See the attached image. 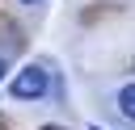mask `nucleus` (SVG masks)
<instances>
[{
  "label": "nucleus",
  "instance_id": "nucleus-5",
  "mask_svg": "<svg viewBox=\"0 0 135 130\" xmlns=\"http://www.w3.org/2000/svg\"><path fill=\"white\" fill-rule=\"evenodd\" d=\"M21 4H38V0H21Z\"/></svg>",
  "mask_w": 135,
  "mask_h": 130
},
{
  "label": "nucleus",
  "instance_id": "nucleus-2",
  "mask_svg": "<svg viewBox=\"0 0 135 130\" xmlns=\"http://www.w3.org/2000/svg\"><path fill=\"white\" fill-rule=\"evenodd\" d=\"M118 113L127 122H135V84H122L118 88Z\"/></svg>",
  "mask_w": 135,
  "mask_h": 130
},
{
  "label": "nucleus",
  "instance_id": "nucleus-4",
  "mask_svg": "<svg viewBox=\"0 0 135 130\" xmlns=\"http://www.w3.org/2000/svg\"><path fill=\"white\" fill-rule=\"evenodd\" d=\"M38 130H68V126H38Z\"/></svg>",
  "mask_w": 135,
  "mask_h": 130
},
{
  "label": "nucleus",
  "instance_id": "nucleus-3",
  "mask_svg": "<svg viewBox=\"0 0 135 130\" xmlns=\"http://www.w3.org/2000/svg\"><path fill=\"white\" fill-rule=\"evenodd\" d=\"M4 75H8V63H4V55H0V80H4Z\"/></svg>",
  "mask_w": 135,
  "mask_h": 130
},
{
  "label": "nucleus",
  "instance_id": "nucleus-1",
  "mask_svg": "<svg viewBox=\"0 0 135 130\" xmlns=\"http://www.w3.org/2000/svg\"><path fill=\"white\" fill-rule=\"evenodd\" d=\"M46 88H51V71H46L42 63H30V67H21V71L8 80V96H13V101H42Z\"/></svg>",
  "mask_w": 135,
  "mask_h": 130
},
{
  "label": "nucleus",
  "instance_id": "nucleus-6",
  "mask_svg": "<svg viewBox=\"0 0 135 130\" xmlns=\"http://www.w3.org/2000/svg\"><path fill=\"white\" fill-rule=\"evenodd\" d=\"M89 130H101V126H89Z\"/></svg>",
  "mask_w": 135,
  "mask_h": 130
}]
</instances>
